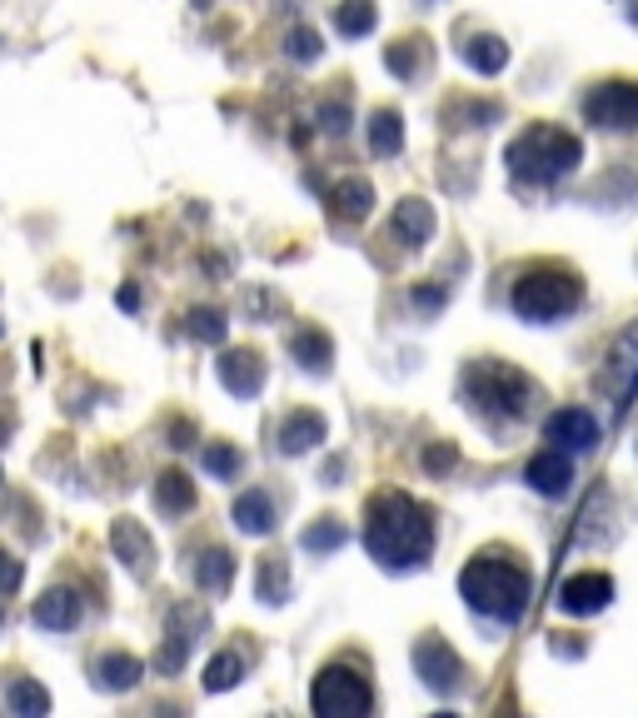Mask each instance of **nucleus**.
<instances>
[{
  "instance_id": "2f4dec72",
  "label": "nucleus",
  "mask_w": 638,
  "mask_h": 718,
  "mask_svg": "<svg viewBox=\"0 0 638 718\" xmlns=\"http://www.w3.org/2000/svg\"><path fill=\"white\" fill-rule=\"evenodd\" d=\"M189 335L205 339V345H225L229 325H225V315H219V309H195V315H189Z\"/></svg>"
},
{
  "instance_id": "58836bf2",
  "label": "nucleus",
  "mask_w": 638,
  "mask_h": 718,
  "mask_svg": "<svg viewBox=\"0 0 638 718\" xmlns=\"http://www.w3.org/2000/svg\"><path fill=\"white\" fill-rule=\"evenodd\" d=\"M169 434H175V439H169L175 449H189V444H195V429H189L185 419H179V424H169Z\"/></svg>"
},
{
  "instance_id": "473e14b6",
  "label": "nucleus",
  "mask_w": 638,
  "mask_h": 718,
  "mask_svg": "<svg viewBox=\"0 0 638 718\" xmlns=\"http://www.w3.org/2000/svg\"><path fill=\"white\" fill-rule=\"evenodd\" d=\"M319 50H325V40L315 35V30H289V40H285V55L289 60H299V65H309V60H319Z\"/></svg>"
},
{
  "instance_id": "f3484780",
  "label": "nucleus",
  "mask_w": 638,
  "mask_h": 718,
  "mask_svg": "<svg viewBox=\"0 0 638 718\" xmlns=\"http://www.w3.org/2000/svg\"><path fill=\"white\" fill-rule=\"evenodd\" d=\"M229 514H235V529L239 534H269V529H275V504H269V494L265 489H245V494L235 499V509H229Z\"/></svg>"
},
{
  "instance_id": "423d86ee",
  "label": "nucleus",
  "mask_w": 638,
  "mask_h": 718,
  "mask_svg": "<svg viewBox=\"0 0 638 718\" xmlns=\"http://www.w3.org/2000/svg\"><path fill=\"white\" fill-rule=\"evenodd\" d=\"M309 704H315V714H325V718H354V714H369V708H374V694H369L364 674L335 664V668H325V674L315 678Z\"/></svg>"
},
{
  "instance_id": "bb28decb",
  "label": "nucleus",
  "mask_w": 638,
  "mask_h": 718,
  "mask_svg": "<svg viewBox=\"0 0 638 718\" xmlns=\"http://www.w3.org/2000/svg\"><path fill=\"white\" fill-rule=\"evenodd\" d=\"M239 678H245V658L239 654H215L205 668V688L209 694H225V688H235Z\"/></svg>"
},
{
  "instance_id": "20e7f679",
  "label": "nucleus",
  "mask_w": 638,
  "mask_h": 718,
  "mask_svg": "<svg viewBox=\"0 0 638 718\" xmlns=\"http://www.w3.org/2000/svg\"><path fill=\"white\" fill-rule=\"evenodd\" d=\"M464 394L474 404V414L494 419V424H514L534 409L538 389L524 369L504 365V359H478V365L464 369Z\"/></svg>"
},
{
  "instance_id": "f704fd0d",
  "label": "nucleus",
  "mask_w": 638,
  "mask_h": 718,
  "mask_svg": "<svg viewBox=\"0 0 638 718\" xmlns=\"http://www.w3.org/2000/svg\"><path fill=\"white\" fill-rule=\"evenodd\" d=\"M315 125L325 130V135H344V130H349V105H344V100H325Z\"/></svg>"
},
{
  "instance_id": "a211bd4d",
  "label": "nucleus",
  "mask_w": 638,
  "mask_h": 718,
  "mask_svg": "<svg viewBox=\"0 0 638 718\" xmlns=\"http://www.w3.org/2000/svg\"><path fill=\"white\" fill-rule=\"evenodd\" d=\"M155 509H160V514H169V519L189 514V509H195V484H189V479L179 474V469L160 474V479H155Z\"/></svg>"
},
{
  "instance_id": "f8f14e48",
  "label": "nucleus",
  "mask_w": 638,
  "mask_h": 718,
  "mask_svg": "<svg viewBox=\"0 0 638 718\" xmlns=\"http://www.w3.org/2000/svg\"><path fill=\"white\" fill-rule=\"evenodd\" d=\"M219 384L235 399H255L259 389H265V365H259L255 349H229V355H219Z\"/></svg>"
},
{
  "instance_id": "b1692460",
  "label": "nucleus",
  "mask_w": 638,
  "mask_h": 718,
  "mask_svg": "<svg viewBox=\"0 0 638 718\" xmlns=\"http://www.w3.org/2000/svg\"><path fill=\"white\" fill-rule=\"evenodd\" d=\"M369 150L374 155H399L404 150V120L394 110H374L369 115Z\"/></svg>"
},
{
  "instance_id": "39448f33",
  "label": "nucleus",
  "mask_w": 638,
  "mask_h": 718,
  "mask_svg": "<svg viewBox=\"0 0 638 718\" xmlns=\"http://www.w3.org/2000/svg\"><path fill=\"white\" fill-rule=\"evenodd\" d=\"M578 299H584V279L568 265H534L514 279L508 305H514V315L528 319V325H554V319L574 315Z\"/></svg>"
},
{
  "instance_id": "7c9ffc66",
  "label": "nucleus",
  "mask_w": 638,
  "mask_h": 718,
  "mask_svg": "<svg viewBox=\"0 0 638 718\" xmlns=\"http://www.w3.org/2000/svg\"><path fill=\"white\" fill-rule=\"evenodd\" d=\"M199 464H205L209 479H235V474H239V449H229V444H205V449H199Z\"/></svg>"
},
{
  "instance_id": "6ab92c4d",
  "label": "nucleus",
  "mask_w": 638,
  "mask_h": 718,
  "mask_svg": "<svg viewBox=\"0 0 638 718\" xmlns=\"http://www.w3.org/2000/svg\"><path fill=\"white\" fill-rule=\"evenodd\" d=\"M289 355L299 359V369H309V375H325L329 359H335V345H329V335H319V329H299V335L289 339Z\"/></svg>"
},
{
  "instance_id": "393cba45",
  "label": "nucleus",
  "mask_w": 638,
  "mask_h": 718,
  "mask_svg": "<svg viewBox=\"0 0 638 718\" xmlns=\"http://www.w3.org/2000/svg\"><path fill=\"white\" fill-rule=\"evenodd\" d=\"M95 674H100V688H120V694H125V688L140 684V658L135 654H105Z\"/></svg>"
},
{
  "instance_id": "f03ea898",
  "label": "nucleus",
  "mask_w": 638,
  "mask_h": 718,
  "mask_svg": "<svg viewBox=\"0 0 638 718\" xmlns=\"http://www.w3.org/2000/svg\"><path fill=\"white\" fill-rule=\"evenodd\" d=\"M459 594L469 598V608L484 618H498V624H518L528 614V598H534V578L504 548H484L464 564L459 574Z\"/></svg>"
},
{
  "instance_id": "4468645a",
  "label": "nucleus",
  "mask_w": 638,
  "mask_h": 718,
  "mask_svg": "<svg viewBox=\"0 0 638 718\" xmlns=\"http://www.w3.org/2000/svg\"><path fill=\"white\" fill-rule=\"evenodd\" d=\"M80 594L75 588H50L45 598H40L35 608H30V618H35V628H45V634H70V628L80 624Z\"/></svg>"
},
{
  "instance_id": "c756f323",
  "label": "nucleus",
  "mask_w": 638,
  "mask_h": 718,
  "mask_svg": "<svg viewBox=\"0 0 638 718\" xmlns=\"http://www.w3.org/2000/svg\"><path fill=\"white\" fill-rule=\"evenodd\" d=\"M6 708H10V714H45V708H50V694H45L40 684H25V678H20V684H10Z\"/></svg>"
},
{
  "instance_id": "5701e85b",
  "label": "nucleus",
  "mask_w": 638,
  "mask_h": 718,
  "mask_svg": "<svg viewBox=\"0 0 638 718\" xmlns=\"http://www.w3.org/2000/svg\"><path fill=\"white\" fill-rule=\"evenodd\" d=\"M329 199H335L339 219H364L369 209H374V189H369V180H339Z\"/></svg>"
},
{
  "instance_id": "79ce46f5",
  "label": "nucleus",
  "mask_w": 638,
  "mask_h": 718,
  "mask_svg": "<svg viewBox=\"0 0 638 718\" xmlns=\"http://www.w3.org/2000/svg\"><path fill=\"white\" fill-rule=\"evenodd\" d=\"M0 618H6V614H0Z\"/></svg>"
},
{
  "instance_id": "a878e982",
  "label": "nucleus",
  "mask_w": 638,
  "mask_h": 718,
  "mask_svg": "<svg viewBox=\"0 0 638 718\" xmlns=\"http://www.w3.org/2000/svg\"><path fill=\"white\" fill-rule=\"evenodd\" d=\"M344 538H349V529L339 524V519H319V524H309L305 534H299V544H305L309 554H335Z\"/></svg>"
},
{
  "instance_id": "4be33fe9",
  "label": "nucleus",
  "mask_w": 638,
  "mask_h": 718,
  "mask_svg": "<svg viewBox=\"0 0 638 718\" xmlns=\"http://www.w3.org/2000/svg\"><path fill=\"white\" fill-rule=\"evenodd\" d=\"M379 25V10H374V0H339V10H335V30L344 40H359V35H369V30Z\"/></svg>"
},
{
  "instance_id": "a19ab883",
  "label": "nucleus",
  "mask_w": 638,
  "mask_h": 718,
  "mask_svg": "<svg viewBox=\"0 0 638 718\" xmlns=\"http://www.w3.org/2000/svg\"><path fill=\"white\" fill-rule=\"evenodd\" d=\"M624 16H628V20H634V25H638V0H624Z\"/></svg>"
},
{
  "instance_id": "c85d7f7f",
  "label": "nucleus",
  "mask_w": 638,
  "mask_h": 718,
  "mask_svg": "<svg viewBox=\"0 0 638 718\" xmlns=\"http://www.w3.org/2000/svg\"><path fill=\"white\" fill-rule=\"evenodd\" d=\"M384 65L394 70L399 80H414V70L424 65V45H419V40H399V45L384 50Z\"/></svg>"
},
{
  "instance_id": "f257e3e1",
  "label": "nucleus",
  "mask_w": 638,
  "mask_h": 718,
  "mask_svg": "<svg viewBox=\"0 0 638 718\" xmlns=\"http://www.w3.org/2000/svg\"><path fill=\"white\" fill-rule=\"evenodd\" d=\"M364 548L384 568H419L434 554V514L419 499L384 489L364 509Z\"/></svg>"
},
{
  "instance_id": "412c9836",
  "label": "nucleus",
  "mask_w": 638,
  "mask_h": 718,
  "mask_svg": "<svg viewBox=\"0 0 638 718\" xmlns=\"http://www.w3.org/2000/svg\"><path fill=\"white\" fill-rule=\"evenodd\" d=\"M464 60L478 70V75H498L508 65V45L498 35H469L464 40Z\"/></svg>"
},
{
  "instance_id": "9b49d317",
  "label": "nucleus",
  "mask_w": 638,
  "mask_h": 718,
  "mask_svg": "<svg viewBox=\"0 0 638 718\" xmlns=\"http://www.w3.org/2000/svg\"><path fill=\"white\" fill-rule=\"evenodd\" d=\"M524 479H528V489H534V494H544V499H564V494H568V484H574V459H568V449H554V444H548L544 454L528 459Z\"/></svg>"
},
{
  "instance_id": "9d476101",
  "label": "nucleus",
  "mask_w": 638,
  "mask_h": 718,
  "mask_svg": "<svg viewBox=\"0 0 638 718\" xmlns=\"http://www.w3.org/2000/svg\"><path fill=\"white\" fill-rule=\"evenodd\" d=\"M614 604V578L608 574H568L564 588H558V608L574 618H588V614H604V608Z\"/></svg>"
},
{
  "instance_id": "c9c22d12",
  "label": "nucleus",
  "mask_w": 638,
  "mask_h": 718,
  "mask_svg": "<svg viewBox=\"0 0 638 718\" xmlns=\"http://www.w3.org/2000/svg\"><path fill=\"white\" fill-rule=\"evenodd\" d=\"M20 578H25V568H20V558L0 554V594H16Z\"/></svg>"
},
{
  "instance_id": "0eeeda50",
  "label": "nucleus",
  "mask_w": 638,
  "mask_h": 718,
  "mask_svg": "<svg viewBox=\"0 0 638 718\" xmlns=\"http://www.w3.org/2000/svg\"><path fill=\"white\" fill-rule=\"evenodd\" d=\"M584 120L598 130H638V80H604L584 95Z\"/></svg>"
},
{
  "instance_id": "1a4fd4ad",
  "label": "nucleus",
  "mask_w": 638,
  "mask_h": 718,
  "mask_svg": "<svg viewBox=\"0 0 638 718\" xmlns=\"http://www.w3.org/2000/svg\"><path fill=\"white\" fill-rule=\"evenodd\" d=\"M544 439L554 449H568V454H588V449H598V419L574 404L554 409V414L544 419Z\"/></svg>"
},
{
  "instance_id": "72a5a7b5",
  "label": "nucleus",
  "mask_w": 638,
  "mask_h": 718,
  "mask_svg": "<svg viewBox=\"0 0 638 718\" xmlns=\"http://www.w3.org/2000/svg\"><path fill=\"white\" fill-rule=\"evenodd\" d=\"M185 654H189V638L185 634H169L165 644H160V654H155V668H160V674H179V668H185Z\"/></svg>"
},
{
  "instance_id": "6e6552de",
  "label": "nucleus",
  "mask_w": 638,
  "mask_h": 718,
  "mask_svg": "<svg viewBox=\"0 0 638 718\" xmlns=\"http://www.w3.org/2000/svg\"><path fill=\"white\" fill-rule=\"evenodd\" d=\"M414 674L424 678V688H434V694H454V688L464 684V658L439 634H424L414 644Z\"/></svg>"
},
{
  "instance_id": "cd10ccee",
  "label": "nucleus",
  "mask_w": 638,
  "mask_h": 718,
  "mask_svg": "<svg viewBox=\"0 0 638 718\" xmlns=\"http://www.w3.org/2000/svg\"><path fill=\"white\" fill-rule=\"evenodd\" d=\"M255 594H259V604H285L289 578H285V564H279V558H265V564H259Z\"/></svg>"
},
{
  "instance_id": "ea45409f",
  "label": "nucleus",
  "mask_w": 638,
  "mask_h": 718,
  "mask_svg": "<svg viewBox=\"0 0 638 718\" xmlns=\"http://www.w3.org/2000/svg\"><path fill=\"white\" fill-rule=\"evenodd\" d=\"M115 299H120V309H140V289H135V285H125Z\"/></svg>"
},
{
  "instance_id": "2eb2a0df",
  "label": "nucleus",
  "mask_w": 638,
  "mask_h": 718,
  "mask_svg": "<svg viewBox=\"0 0 638 718\" xmlns=\"http://www.w3.org/2000/svg\"><path fill=\"white\" fill-rule=\"evenodd\" d=\"M389 235L399 239V245H409V249H419L424 239H434V209H429V199H399V209H394V219H389Z\"/></svg>"
},
{
  "instance_id": "ddd939ff",
  "label": "nucleus",
  "mask_w": 638,
  "mask_h": 718,
  "mask_svg": "<svg viewBox=\"0 0 638 718\" xmlns=\"http://www.w3.org/2000/svg\"><path fill=\"white\" fill-rule=\"evenodd\" d=\"M110 544H115L120 564H125L135 578L150 574V564H155V544H150V534L135 524V519H115V529H110Z\"/></svg>"
},
{
  "instance_id": "7ed1b4c3",
  "label": "nucleus",
  "mask_w": 638,
  "mask_h": 718,
  "mask_svg": "<svg viewBox=\"0 0 638 718\" xmlns=\"http://www.w3.org/2000/svg\"><path fill=\"white\" fill-rule=\"evenodd\" d=\"M504 160H508V175L524 180V185H554V180L578 170L584 145H578V135H568L558 125H528L508 140Z\"/></svg>"
},
{
  "instance_id": "4c0bfd02",
  "label": "nucleus",
  "mask_w": 638,
  "mask_h": 718,
  "mask_svg": "<svg viewBox=\"0 0 638 718\" xmlns=\"http://www.w3.org/2000/svg\"><path fill=\"white\" fill-rule=\"evenodd\" d=\"M414 305H419V309H439V305H444V289L419 285V289H414Z\"/></svg>"
},
{
  "instance_id": "aec40b11",
  "label": "nucleus",
  "mask_w": 638,
  "mask_h": 718,
  "mask_svg": "<svg viewBox=\"0 0 638 718\" xmlns=\"http://www.w3.org/2000/svg\"><path fill=\"white\" fill-rule=\"evenodd\" d=\"M229 578H235V558H229L225 548H205V554L195 558V584L205 588V594H225Z\"/></svg>"
},
{
  "instance_id": "dca6fc26",
  "label": "nucleus",
  "mask_w": 638,
  "mask_h": 718,
  "mask_svg": "<svg viewBox=\"0 0 638 718\" xmlns=\"http://www.w3.org/2000/svg\"><path fill=\"white\" fill-rule=\"evenodd\" d=\"M319 439H325V419H319L315 409H295V414H285V424L275 429L279 454H305V449H315Z\"/></svg>"
},
{
  "instance_id": "e433bc0d",
  "label": "nucleus",
  "mask_w": 638,
  "mask_h": 718,
  "mask_svg": "<svg viewBox=\"0 0 638 718\" xmlns=\"http://www.w3.org/2000/svg\"><path fill=\"white\" fill-rule=\"evenodd\" d=\"M454 444H434V449H429V454H424V469H429V474H444V469H454Z\"/></svg>"
}]
</instances>
